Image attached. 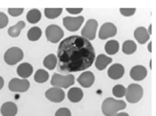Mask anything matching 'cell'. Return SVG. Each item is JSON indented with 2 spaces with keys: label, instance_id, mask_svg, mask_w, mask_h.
Instances as JSON below:
<instances>
[{
  "label": "cell",
  "instance_id": "obj_1",
  "mask_svg": "<svg viewBox=\"0 0 156 116\" xmlns=\"http://www.w3.org/2000/svg\"><path fill=\"white\" fill-rule=\"evenodd\" d=\"M94 48L87 39L80 36H71L64 39L57 49L58 71L74 73L84 71L94 64Z\"/></svg>",
  "mask_w": 156,
  "mask_h": 116
},
{
  "label": "cell",
  "instance_id": "obj_2",
  "mask_svg": "<svg viewBox=\"0 0 156 116\" xmlns=\"http://www.w3.org/2000/svg\"><path fill=\"white\" fill-rule=\"evenodd\" d=\"M126 103L115 98H106L102 104V112L105 116H115L121 110L125 109Z\"/></svg>",
  "mask_w": 156,
  "mask_h": 116
},
{
  "label": "cell",
  "instance_id": "obj_3",
  "mask_svg": "<svg viewBox=\"0 0 156 116\" xmlns=\"http://www.w3.org/2000/svg\"><path fill=\"white\" fill-rule=\"evenodd\" d=\"M143 95H144L143 87L139 85L138 83H131L126 88L124 96L128 103L136 104L143 98Z\"/></svg>",
  "mask_w": 156,
  "mask_h": 116
},
{
  "label": "cell",
  "instance_id": "obj_4",
  "mask_svg": "<svg viewBox=\"0 0 156 116\" xmlns=\"http://www.w3.org/2000/svg\"><path fill=\"white\" fill-rule=\"evenodd\" d=\"M75 83V76L73 75L63 76L58 73L54 74L51 79V85L58 88H69Z\"/></svg>",
  "mask_w": 156,
  "mask_h": 116
},
{
  "label": "cell",
  "instance_id": "obj_5",
  "mask_svg": "<svg viewBox=\"0 0 156 116\" xmlns=\"http://www.w3.org/2000/svg\"><path fill=\"white\" fill-rule=\"evenodd\" d=\"M24 58V52L21 48L14 46L7 49L4 54V60L8 65H15Z\"/></svg>",
  "mask_w": 156,
  "mask_h": 116
},
{
  "label": "cell",
  "instance_id": "obj_6",
  "mask_svg": "<svg viewBox=\"0 0 156 116\" xmlns=\"http://www.w3.org/2000/svg\"><path fill=\"white\" fill-rule=\"evenodd\" d=\"M30 88V83L27 79L13 78L8 83V89L14 93H26Z\"/></svg>",
  "mask_w": 156,
  "mask_h": 116
},
{
  "label": "cell",
  "instance_id": "obj_7",
  "mask_svg": "<svg viewBox=\"0 0 156 116\" xmlns=\"http://www.w3.org/2000/svg\"><path fill=\"white\" fill-rule=\"evenodd\" d=\"M45 37L49 42L56 44L64 37V31L57 25H50L45 29Z\"/></svg>",
  "mask_w": 156,
  "mask_h": 116
},
{
  "label": "cell",
  "instance_id": "obj_8",
  "mask_svg": "<svg viewBox=\"0 0 156 116\" xmlns=\"http://www.w3.org/2000/svg\"><path fill=\"white\" fill-rule=\"evenodd\" d=\"M98 27V22L95 19L87 20L84 27L81 31V35L83 38L87 39L88 41L94 40L96 36V30Z\"/></svg>",
  "mask_w": 156,
  "mask_h": 116
},
{
  "label": "cell",
  "instance_id": "obj_9",
  "mask_svg": "<svg viewBox=\"0 0 156 116\" xmlns=\"http://www.w3.org/2000/svg\"><path fill=\"white\" fill-rule=\"evenodd\" d=\"M83 16H66L63 18V24L65 27L70 32H76L81 27L82 24L83 23Z\"/></svg>",
  "mask_w": 156,
  "mask_h": 116
},
{
  "label": "cell",
  "instance_id": "obj_10",
  "mask_svg": "<svg viewBox=\"0 0 156 116\" xmlns=\"http://www.w3.org/2000/svg\"><path fill=\"white\" fill-rule=\"evenodd\" d=\"M45 97L47 100H49L52 103H62L66 97L65 92L62 88H58V87H53L48 89L45 93H44Z\"/></svg>",
  "mask_w": 156,
  "mask_h": 116
},
{
  "label": "cell",
  "instance_id": "obj_11",
  "mask_svg": "<svg viewBox=\"0 0 156 116\" xmlns=\"http://www.w3.org/2000/svg\"><path fill=\"white\" fill-rule=\"evenodd\" d=\"M117 34L116 26L113 23L106 22L105 23L99 31V38L102 40L109 38V37H114Z\"/></svg>",
  "mask_w": 156,
  "mask_h": 116
},
{
  "label": "cell",
  "instance_id": "obj_12",
  "mask_svg": "<svg viewBox=\"0 0 156 116\" xmlns=\"http://www.w3.org/2000/svg\"><path fill=\"white\" fill-rule=\"evenodd\" d=\"M77 81L81 86L84 88H89L94 84L95 81V77L92 72L87 71V72H83V74H81L80 76L78 77Z\"/></svg>",
  "mask_w": 156,
  "mask_h": 116
},
{
  "label": "cell",
  "instance_id": "obj_13",
  "mask_svg": "<svg viewBox=\"0 0 156 116\" xmlns=\"http://www.w3.org/2000/svg\"><path fill=\"white\" fill-rule=\"evenodd\" d=\"M130 76L134 81H142L147 76V69L143 65H135L131 69Z\"/></svg>",
  "mask_w": 156,
  "mask_h": 116
},
{
  "label": "cell",
  "instance_id": "obj_14",
  "mask_svg": "<svg viewBox=\"0 0 156 116\" xmlns=\"http://www.w3.org/2000/svg\"><path fill=\"white\" fill-rule=\"evenodd\" d=\"M17 105L12 102H5L2 104L0 113L2 116H16L17 114Z\"/></svg>",
  "mask_w": 156,
  "mask_h": 116
},
{
  "label": "cell",
  "instance_id": "obj_15",
  "mask_svg": "<svg viewBox=\"0 0 156 116\" xmlns=\"http://www.w3.org/2000/svg\"><path fill=\"white\" fill-rule=\"evenodd\" d=\"M108 76L113 80H118L123 76L124 75V67L121 64H115L109 67L107 72Z\"/></svg>",
  "mask_w": 156,
  "mask_h": 116
},
{
  "label": "cell",
  "instance_id": "obj_16",
  "mask_svg": "<svg viewBox=\"0 0 156 116\" xmlns=\"http://www.w3.org/2000/svg\"><path fill=\"white\" fill-rule=\"evenodd\" d=\"M34 72L33 66L29 63H22L17 66L16 73L22 79H27L31 76Z\"/></svg>",
  "mask_w": 156,
  "mask_h": 116
},
{
  "label": "cell",
  "instance_id": "obj_17",
  "mask_svg": "<svg viewBox=\"0 0 156 116\" xmlns=\"http://www.w3.org/2000/svg\"><path fill=\"white\" fill-rule=\"evenodd\" d=\"M133 36H134V38L136 39L138 41V43L141 44H144L150 39V35L148 34L147 29L143 26L137 27L134 30Z\"/></svg>",
  "mask_w": 156,
  "mask_h": 116
},
{
  "label": "cell",
  "instance_id": "obj_18",
  "mask_svg": "<svg viewBox=\"0 0 156 116\" xmlns=\"http://www.w3.org/2000/svg\"><path fill=\"white\" fill-rule=\"evenodd\" d=\"M113 62V59L105 54H99L96 59H95V67L97 70L99 71H102V70H105L107 65L109 64H111Z\"/></svg>",
  "mask_w": 156,
  "mask_h": 116
},
{
  "label": "cell",
  "instance_id": "obj_19",
  "mask_svg": "<svg viewBox=\"0 0 156 116\" xmlns=\"http://www.w3.org/2000/svg\"><path fill=\"white\" fill-rule=\"evenodd\" d=\"M67 97L70 102L72 103H79L83 97V92L81 88L78 87H73L70 88V90L67 93Z\"/></svg>",
  "mask_w": 156,
  "mask_h": 116
},
{
  "label": "cell",
  "instance_id": "obj_20",
  "mask_svg": "<svg viewBox=\"0 0 156 116\" xmlns=\"http://www.w3.org/2000/svg\"><path fill=\"white\" fill-rule=\"evenodd\" d=\"M25 26H26V23L24 21H18L16 25L8 28V35L11 37L16 38L20 35L21 31L25 28Z\"/></svg>",
  "mask_w": 156,
  "mask_h": 116
},
{
  "label": "cell",
  "instance_id": "obj_21",
  "mask_svg": "<svg viewBox=\"0 0 156 116\" xmlns=\"http://www.w3.org/2000/svg\"><path fill=\"white\" fill-rule=\"evenodd\" d=\"M57 56L54 54H50L46 55L43 61L44 66L48 70H54L57 66Z\"/></svg>",
  "mask_w": 156,
  "mask_h": 116
},
{
  "label": "cell",
  "instance_id": "obj_22",
  "mask_svg": "<svg viewBox=\"0 0 156 116\" xmlns=\"http://www.w3.org/2000/svg\"><path fill=\"white\" fill-rule=\"evenodd\" d=\"M42 18V13L39 9L33 8L29 10L27 14V20L30 24H37Z\"/></svg>",
  "mask_w": 156,
  "mask_h": 116
},
{
  "label": "cell",
  "instance_id": "obj_23",
  "mask_svg": "<svg viewBox=\"0 0 156 116\" xmlns=\"http://www.w3.org/2000/svg\"><path fill=\"white\" fill-rule=\"evenodd\" d=\"M119 48H120V45H119L118 41H116V40H109L105 45V52L110 55L115 54L119 51Z\"/></svg>",
  "mask_w": 156,
  "mask_h": 116
},
{
  "label": "cell",
  "instance_id": "obj_24",
  "mask_svg": "<svg viewBox=\"0 0 156 116\" xmlns=\"http://www.w3.org/2000/svg\"><path fill=\"white\" fill-rule=\"evenodd\" d=\"M42 37V30L38 26L31 27L27 32V39L31 42H36Z\"/></svg>",
  "mask_w": 156,
  "mask_h": 116
},
{
  "label": "cell",
  "instance_id": "obj_25",
  "mask_svg": "<svg viewBox=\"0 0 156 116\" xmlns=\"http://www.w3.org/2000/svg\"><path fill=\"white\" fill-rule=\"evenodd\" d=\"M137 49L135 42L132 40H126L122 44V52L125 54H133Z\"/></svg>",
  "mask_w": 156,
  "mask_h": 116
},
{
  "label": "cell",
  "instance_id": "obj_26",
  "mask_svg": "<svg viewBox=\"0 0 156 116\" xmlns=\"http://www.w3.org/2000/svg\"><path fill=\"white\" fill-rule=\"evenodd\" d=\"M63 12V8H45L44 9V16L48 18V19H55L57 18Z\"/></svg>",
  "mask_w": 156,
  "mask_h": 116
},
{
  "label": "cell",
  "instance_id": "obj_27",
  "mask_svg": "<svg viewBox=\"0 0 156 116\" xmlns=\"http://www.w3.org/2000/svg\"><path fill=\"white\" fill-rule=\"evenodd\" d=\"M34 79L38 83H44L46 81H48V79H49V74L45 70H44V69H38L36 72V74H35Z\"/></svg>",
  "mask_w": 156,
  "mask_h": 116
},
{
  "label": "cell",
  "instance_id": "obj_28",
  "mask_svg": "<svg viewBox=\"0 0 156 116\" xmlns=\"http://www.w3.org/2000/svg\"><path fill=\"white\" fill-rule=\"evenodd\" d=\"M126 88L122 84H116L113 88V94L117 98H122L125 95Z\"/></svg>",
  "mask_w": 156,
  "mask_h": 116
},
{
  "label": "cell",
  "instance_id": "obj_29",
  "mask_svg": "<svg viewBox=\"0 0 156 116\" xmlns=\"http://www.w3.org/2000/svg\"><path fill=\"white\" fill-rule=\"evenodd\" d=\"M135 11H136V9L134 8V7H126V8H124V7H122V8H120V13L123 16H133L134 15V13H135Z\"/></svg>",
  "mask_w": 156,
  "mask_h": 116
},
{
  "label": "cell",
  "instance_id": "obj_30",
  "mask_svg": "<svg viewBox=\"0 0 156 116\" xmlns=\"http://www.w3.org/2000/svg\"><path fill=\"white\" fill-rule=\"evenodd\" d=\"M24 8H21V7H17V8H13V7H11V8H8V14L10 15V16H19L20 15H22L23 14V12H24Z\"/></svg>",
  "mask_w": 156,
  "mask_h": 116
},
{
  "label": "cell",
  "instance_id": "obj_31",
  "mask_svg": "<svg viewBox=\"0 0 156 116\" xmlns=\"http://www.w3.org/2000/svg\"><path fill=\"white\" fill-rule=\"evenodd\" d=\"M8 22H9V19H8L7 16L5 13L0 12V29L5 28L7 26Z\"/></svg>",
  "mask_w": 156,
  "mask_h": 116
},
{
  "label": "cell",
  "instance_id": "obj_32",
  "mask_svg": "<svg viewBox=\"0 0 156 116\" xmlns=\"http://www.w3.org/2000/svg\"><path fill=\"white\" fill-rule=\"evenodd\" d=\"M55 116H71V112L68 108L62 107L55 112Z\"/></svg>",
  "mask_w": 156,
  "mask_h": 116
},
{
  "label": "cell",
  "instance_id": "obj_33",
  "mask_svg": "<svg viewBox=\"0 0 156 116\" xmlns=\"http://www.w3.org/2000/svg\"><path fill=\"white\" fill-rule=\"evenodd\" d=\"M66 11L69 13V14H73V15H78L80 14L82 11H83V8H66Z\"/></svg>",
  "mask_w": 156,
  "mask_h": 116
},
{
  "label": "cell",
  "instance_id": "obj_34",
  "mask_svg": "<svg viewBox=\"0 0 156 116\" xmlns=\"http://www.w3.org/2000/svg\"><path fill=\"white\" fill-rule=\"evenodd\" d=\"M4 84H5V81L2 76H0V90L4 87Z\"/></svg>",
  "mask_w": 156,
  "mask_h": 116
},
{
  "label": "cell",
  "instance_id": "obj_35",
  "mask_svg": "<svg viewBox=\"0 0 156 116\" xmlns=\"http://www.w3.org/2000/svg\"><path fill=\"white\" fill-rule=\"evenodd\" d=\"M115 116H129L127 113H117Z\"/></svg>",
  "mask_w": 156,
  "mask_h": 116
},
{
  "label": "cell",
  "instance_id": "obj_36",
  "mask_svg": "<svg viewBox=\"0 0 156 116\" xmlns=\"http://www.w3.org/2000/svg\"><path fill=\"white\" fill-rule=\"evenodd\" d=\"M152 44H153L152 42H150L149 44H148V51H149L150 53H152Z\"/></svg>",
  "mask_w": 156,
  "mask_h": 116
},
{
  "label": "cell",
  "instance_id": "obj_37",
  "mask_svg": "<svg viewBox=\"0 0 156 116\" xmlns=\"http://www.w3.org/2000/svg\"><path fill=\"white\" fill-rule=\"evenodd\" d=\"M147 32H148V34H149L150 36L152 35V25H150V26H149V28H148Z\"/></svg>",
  "mask_w": 156,
  "mask_h": 116
}]
</instances>
